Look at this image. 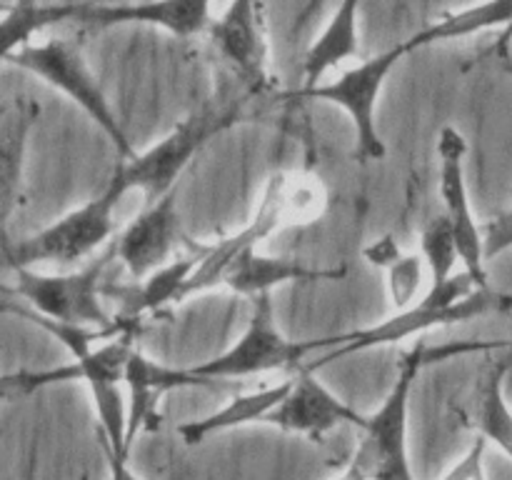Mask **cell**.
I'll use <instances>...</instances> for the list:
<instances>
[{"instance_id": "52a82bcc", "label": "cell", "mask_w": 512, "mask_h": 480, "mask_svg": "<svg viewBox=\"0 0 512 480\" xmlns=\"http://www.w3.org/2000/svg\"><path fill=\"white\" fill-rule=\"evenodd\" d=\"M133 355V340L130 333H120L110 338V343L100 345L98 350H88V353L75 358L73 368L53 370V373L43 375H18L15 385L23 393L25 388H38L43 383H53L58 378H83L88 380L90 393H93L95 410L100 418V430H103L105 448H108V458L128 460V415H125L123 393H120V380H125V368ZM10 380V385H13Z\"/></svg>"}, {"instance_id": "ba28073f", "label": "cell", "mask_w": 512, "mask_h": 480, "mask_svg": "<svg viewBox=\"0 0 512 480\" xmlns=\"http://www.w3.org/2000/svg\"><path fill=\"white\" fill-rule=\"evenodd\" d=\"M8 60L18 65V68H25L30 70V73L40 75V78L48 80L53 88L63 90V93L68 95L75 105H80V108L93 118V123L113 140V145L118 148V153L123 155L125 160H133L135 155H138L133 150V145H130L123 125H120L118 115L110 108L103 88H100V83L95 80V75L90 73L83 55H80L73 45L63 43V40H48V43L43 45H28V48L10 55Z\"/></svg>"}, {"instance_id": "9c48e42d", "label": "cell", "mask_w": 512, "mask_h": 480, "mask_svg": "<svg viewBox=\"0 0 512 480\" xmlns=\"http://www.w3.org/2000/svg\"><path fill=\"white\" fill-rule=\"evenodd\" d=\"M408 55L405 43L393 45L385 53L373 55V58L363 60L355 68L345 70L338 78L320 83L313 90H298V98H313L325 100V103L340 105L345 113L350 115L355 128V153L363 160H383L385 158V143L383 135L378 130V98L383 90L385 80H388L390 70Z\"/></svg>"}, {"instance_id": "5b68a950", "label": "cell", "mask_w": 512, "mask_h": 480, "mask_svg": "<svg viewBox=\"0 0 512 480\" xmlns=\"http://www.w3.org/2000/svg\"><path fill=\"white\" fill-rule=\"evenodd\" d=\"M115 258H118V250L113 243L103 250L100 258H95L78 273L38 275L30 268H15V283L5 290L28 300L35 313L55 323L78 325V328L93 325L95 330H123V323L110 320L108 310L100 303L105 295V273Z\"/></svg>"}, {"instance_id": "f546056e", "label": "cell", "mask_w": 512, "mask_h": 480, "mask_svg": "<svg viewBox=\"0 0 512 480\" xmlns=\"http://www.w3.org/2000/svg\"><path fill=\"white\" fill-rule=\"evenodd\" d=\"M110 480H143L138 475L130 473V468L125 465V460L110 458Z\"/></svg>"}, {"instance_id": "cb8c5ba5", "label": "cell", "mask_w": 512, "mask_h": 480, "mask_svg": "<svg viewBox=\"0 0 512 480\" xmlns=\"http://www.w3.org/2000/svg\"><path fill=\"white\" fill-rule=\"evenodd\" d=\"M125 383L130 388V415H128V443H133L135 433L145 425L153 413L155 395L160 393L155 385V363H150L143 353L133 350L125 368Z\"/></svg>"}, {"instance_id": "4fadbf2b", "label": "cell", "mask_w": 512, "mask_h": 480, "mask_svg": "<svg viewBox=\"0 0 512 480\" xmlns=\"http://www.w3.org/2000/svg\"><path fill=\"white\" fill-rule=\"evenodd\" d=\"M285 203H288V180H285V173H275L273 178L268 180L263 203H260L255 218L250 220L240 233L230 235L228 240L218 243L215 248H205L203 260H200L195 273L190 275V280L185 283L183 298L218 285L220 280H223V275L228 273L230 265H233L245 250L258 248L260 240L268 238V235L280 225L285 213Z\"/></svg>"}, {"instance_id": "8992f818", "label": "cell", "mask_w": 512, "mask_h": 480, "mask_svg": "<svg viewBox=\"0 0 512 480\" xmlns=\"http://www.w3.org/2000/svg\"><path fill=\"white\" fill-rule=\"evenodd\" d=\"M125 195L128 193L110 178L98 198L63 215L40 233L5 245V263L10 270H33L35 263H73L85 258L113 235V213Z\"/></svg>"}, {"instance_id": "30bf717a", "label": "cell", "mask_w": 512, "mask_h": 480, "mask_svg": "<svg viewBox=\"0 0 512 480\" xmlns=\"http://www.w3.org/2000/svg\"><path fill=\"white\" fill-rule=\"evenodd\" d=\"M465 153H468V143H465L463 133L455 130L453 125H445L438 135L440 195L445 203V218L453 225L465 273L478 283V288H488L483 228L470 208L468 183H465Z\"/></svg>"}, {"instance_id": "d4e9b609", "label": "cell", "mask_w": 512, "mask_h": 480, "mask_svg": "<svg viewBox=\"0 0 512 480\" xmlns=\"http://www.w3.org/2000/svg\"><path fill=\"white\" fill-rule=\"evenodd\" d=\"M420 248H423V258L428 263L430 275H433V285L445 283L455 275V265L460 260L458 240H455L453 225L445 215L430 220L420 235Z\"/></svg>"}, {"instance_id": "44dd1931", "label": "cell", "mask_w": 512, "mask_h": 480, "mask_svg": "<svg viewBox=\"0 0 512 480\" xmlns=\"http://www.w3.org/2000/svg\"><path fill=\"white\" fill-rule=\"evenodd\" d=\"M205 248L195 255H183V258H175L173 263H168L165 268H160L158 273L150 275L143 285H135V288L125 290V318H138L143 313H153V310L163 308L165 303H175V300H183V288L190 280V275L195 273V268L203 260Z\"/></svg>"}, {"instance_id": "7a4b0ae2", "label": "cell", "mask_w": 512, "mask_h": 480, "mask_svg": "<svg viewBox=\"0 0 512 480\" xmlns=\"http://www.w3.org/2000/svg\"><path fill=\"white\" fill-rule=\"evenodd\" d=\"M313 353L308 343H290L275 325L273 303L268 295H258L253 305V315L240 335L238 343L225 353L185 370H170L155 365V385L160 393L170 388H183V385H210L218 380L250 378V375L268 373V370L303 368L300 360Z\"/></svg>"}, {"instance_id": "3957f363", "label": "cell", "mask_w": 512, "mask_h": 480, "mask_svg": "<svg viewBox=\"0 0 512 480\" xmlns=\"http://www.w3.org/2000/svg\"><path fill=\"white\" fill-rule=\"evenodd\" d=\"M440 350L415 348L400 360V373L385 403L370 415L358 450L338 480H415L408 460V410L415 378Z\"/></svg>"}, {"instance_id": "1f68e13d", "label": "cell", "mask_w": 512, "mask_h": 480, "mask_svg": "<svg viewBox=\"0 0 512 480\" xmlns=\"http://www.w3.org/2000/svg\"><path fill=\"white\" fill-rule=\"evenodd\" d=\"M505 70H508V73L512 75V65H505Z\"/></svg>"}, {"instance_id": "484cf974", "label": "cell", "mask_w": 512, "mask_h": 480, "mask_svg": "<svg viewBox=\"0 0 512 480\" xmlns=\"http://www.w3.org/2000/svg\"><path fill=\"white\" fill-rule=\"evenodd\" d=\"M423 255H400L388 268V288L398 310H408L418 303L420 283H423Z\"/></svg>"}, {"instance_id": "83f0119b", "label": "cell", "mask_w": 512, "mask_h": 480, "mask_svg": "<svg viewBox=\"0 0 512 480\" xmlns=\"http://www.w3.org/2000/svg\"><path fill=\"white\" fill-rule=\"evenodd\" d=\"M485 445L488 440L478 438L473 443V448L465 453V458L445 475L443 480H488L485 478V470H483V455H485Z\"/></svg>"}, {"instance_id": "8fae6325", "label": "cell", "mask_w": 512, "mask_h": 480, "mask_svg": "<svg viewBox=\"0 0 512 480\" xmlns=\"http://www.w3.org/2000/svg\"><path fill=\"white\" fill-rule=\"evenodd\" d=\"M263 423L275 425L288 433H303L310 438L330 433L338 425H353V428L365 430L370 418L360 415L343 400L335 398L323 383L303 365L298 378L290 380V393Z\"/></svg>"}, {"instance_id": "ac0fdd59", "label": "cell", "mask_w": 512, "mask_h": 480, "mask_svg": "<svg viewBox=\"0 0 512 480\" xmlns=\"http://www.w3.org/2000/svg\"><path fill=\"white\" fill-rule=\"evenodd\" d=\"M290 393V380L280 385H270V388L255 390V393L235 395L225 408L218 413L208 415V418L190 420V423L180 425L178 433L185 440V445H198L208 440L210 435L220 433V430L240 428V425L255 423V420H265Z\"/></svg>"}, {"instance_id": "9a60e30c", "label": "cell", "mask_w": 512, "mask_h": 480, "mask_svg": "<svg viewBox=\"0 0 512 480\" xmlns=\"http://www.w3.org/2000/svg\"><path fill=\"white\" fill-rule=\"evenodd\" d=\"M75 23L113 28L120 23H145L190 38L210 30V5L203 0H168V3H80Z\"/></svg>"}, {"instance_id": "4dcf8cb0", "label": "cell", "mask_w": 512, "mask_h": 480, "mask_svg": "<svg viewBox=\"0 0 512 480\" xmlns=\"http://www.w3.org/2000/svg\"><path fill=\"white\" fill-rule=\"evenodd\" d=\"M498 365L505 370V373H510V370H512V340L508 345H505V355L498 360Z\"/></svg>"}, {"instance_id": "603a6c76", "label": "cell", "mask_w": 512, "mask_h": 480, "mask_svg": "<svg viewBox=\"0 0 512 480\" xmlns=\"http://www.w3.org/2000/svg\"><path fill=\"white\" fill-rule=\"evenodd\" d=\"M30 120L33 115H28L23 110V105H18L15 115H5L3 125V213L8 215L13 208L15 198L20 193V175H23V145L25 135H28Z\"/></svg>"}, {"instance_id": "d6986e66", "label": "cell", "mask_w": 512, "mask_h": 480, "mask_svg": "<svg viewBox=\"0 0 512 480\" xmlns=\"http://www.w3.org/2000/svg\"><path fill=\"white\" fill-rule=\"evenodd\" d=\"M0 20V53L8 60L18 50L33 45L35 33L48 30L58 23L78 20L80 3H18L3 5Z\"/></svg>"}, {"instance_id": "ffe728a7", "label": "cell", "mask_w": 512, "mask_h": 480, "mask_svg": "<svg viewBox=\"0 0 512 480\" xmlns=\"http://www.w3.org/2000/svg\"><path fill=\"white\" fill-rule=\"evenodd\" d=\"M505 375L508 373L498 363H493L483 383L478 385L468 425L478 430V438L495 443L512 460V410L503 393Z\"/></svg>"}, {"instance_id": "f1b7e54d", "label": "cell", "mask_w": 512, "mask_h": 480, "mask_svg": "<svg viewBox=\"0 0 512 480\" xmlns=\"http://www.w3.org/2000/svg\"><path fill=\"white\" fill-rule=\"evenodd\" d=\"M400 248H398V243H395L393 238H383V240H375L373 245H370V248H365V258H368V263H373V265H378V268H385L388 270L390 265L395 263V260L400 258Z\"/></svg>"}, {"instance_id": "7c38bea8", "label": "cell", "mask_w": 512, "mask_h": 480, "mask_svg": "<svg viewBox=\"0 0 512 480\" xmlns=\"http://www.w3.org/2000/svg\"><path fill=\"white\" fill-rule=\"evenodd\" d=\"M183 238L178 218L175 190L153 205H145L143 213L113 240L118 260L128 268L133 278L143 280L165 268L173 255L175 245Z\"/></svg>"}, {"instance_id": "4316f807", "label": "cell", "mask_w": 512, "mask_h": 480, "mask_svg": "<svg viewBox=\"0 0 512 480\" xmlns=\"http://www.w3.org/2000/svg\"><path fill=\"white\" fill-rule=\"evenodd\" d=\"M483 245L485 260L495 258V255L512 248V205L500 210L493 220H488V223L483 225Z\"/></svg>"}, {"instance_id": "5bb4252c", "label": "cell", "mask_w": 512, "mask_h": 480, "mask_svg": "<svg viewBox=\"0 0 512 480\" xmlns=\"http://www.w3.org/2000/svg\"><path fill=\"white\" fill-rule=\"evenodd\" d=\"M263 8L240 0L225 8V13L210 25V38L220 55L235 68V73L253 90L268 83V45H265Z\"/></svg>"}, {"instance_id": "7402d4cb", "label": "cell", "mask_w": 512, "mask_h": 480, "mask_svg": "<svg viewBox=\"0 0 512 480\" xmlns=\"http://www.w3.org/2000/svg\"><path fill=\"white\" fill-rule=\"evenodd\" d=\"M508 23H512V3L473 5V8L460 10V13L445 15L438 23L428 25V28H423L420 33H415L413 38L403 40V43L405 48H408V53H413V50L440 43V40L465 38V35L478 33V30H488L495 28V25Z\"/></svg>"}, {"instance_id": "6da1fadb", "label": "cell", "mask_w": 512, "mask_h": 480, "mask_svg": "<svg viewBox=\"0 0 512 480\" xmlns=\"http://www.w3.org/2000/svg\"><path fill=\"white\" fill-rule=\"evenodd\" d=\"M512 310V295L495 293L490 288H478L468 273H455L453 278L440 285H430L428 293L410 305L408 310H398L393 318L373 325V328L353 330V333L333 335V338L310 340V350H325L318 360L308 363L305 368L318 370L333 360L353 355L358 350L378 348V345L400 343L413 335L425 333L438 325L468 323L490 313H508Z\"/></svg>"}, {"instance_id": "e0dca14e", "label": "cell", "mask_w": 512, "mask_h": 480, "mask_svg": "<svg viewBox=\"0 0 512 480\" xmlns=\"http://www.w3.org/2000/svg\"><path fill=\"white\" fill-rule=\"evenodd\" d=\"M360 55V33H358V3L348 0L335 8L333 18L323 28V33L313 40L303 60L305 85L300 90H313L320 85V78L330 68L340 65L348 58Z\"/></svg>"}, {"instance_id": "277c9868", "label": "cell", "mask_w": 512, "mask_h": 480, "mask_svg": "<svg viewBox=\"0 0 512 480\" xmlns=\"http://www.w3.org/2000/svg\"><path fill=\"white\" fill-rule=\"evenodd\" d=\"M235 118H238V105L235 103L205 105L203 110L188 115L183 123L175 125L153 148L120 165L113 180L125 193L138 190L145 205L158 203L165 195L173 193L175 180L183 173L185 165L193 160V155L203 145H208L215 135L230 128Z\"/></svg>"}, {"instance_id": "2e32d148", "label": "cell", "mask_w": 512, "mask_h": 480, "mask_svg": "<svg viewBox=\"0 0 512 480\" xmlns=\"http://www.w3.org/2000/svg\"><path fill=\"white\" fill-rule=\"evenodd\" d=\"M345 268H310L295 258H270L260 255L258 248H250L235 260L220 283L240 295H268L275 285L293 283V280H340Z\"/></svg>"}]
</instances>
